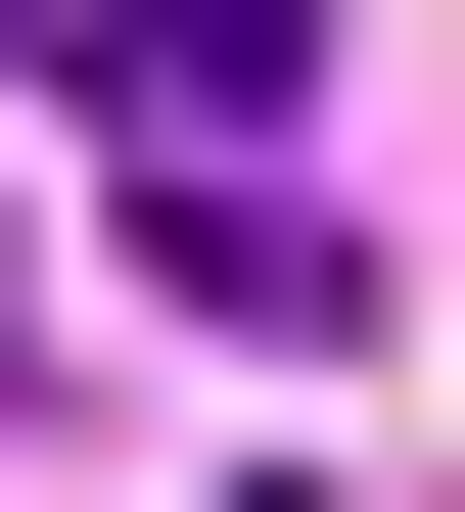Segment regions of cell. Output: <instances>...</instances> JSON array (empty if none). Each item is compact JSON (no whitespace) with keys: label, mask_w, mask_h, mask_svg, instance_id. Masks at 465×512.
I'll use <instances>...</instances> for the list:
<instances>
[{"label":"cell","mask_w":465,"mask_h":512,"mask_svg":"<svg viewBox=\"0 0 465 512\" xmlns=\"http://www.w3.org/2000/svg\"><path fill=\"white\" fill-rule=\"evenodd\" d=\"M140 280H186V326H372V233L279 187V140H140Z\"/></svg>","instance_id":"6da1fadb"}]
</instances>
